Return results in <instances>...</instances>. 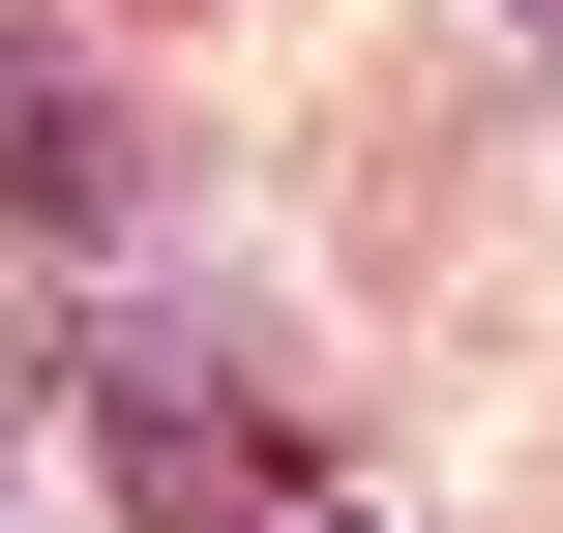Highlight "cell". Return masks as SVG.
I'll use <instances>...</instances> for the list:
<instances>
[{
  "instance_id": "7a4b0ae2",
  "label": "cell",
  "mask_w": 563,
  "mask_h": 533,
  "mask_svg": "<svg viewBox=\"0 0 563 533\" xmlns=\"http://www.w3.org/2000/svg\"><path fill=\"white\" fill-rule=\"evenodd\" d=\"M89 475H119V533H267L297 504V445H267L238 356H119V386H89Z\"/></svg>"
},
{
  "instance_id": "3957f363",
  "label": "cell",
  "mask_w": 563,
  "mask_h": 533,
  "mask_svg": "<svg viewBox=\"0 0 563 533\" xmlns=\"http://www.w3.org/2000/svg\"><path fill=\"white\" fill-rule=\"evenodd\" d=\"M267 533H327V504H267Z\"/></svg>"
},
{
  "instance_id": "277c9868",
  "label": "cell",
  "mask_w": 563,
  "mask_h": 533,
  "mask_svg": "<svg viewBox=\"0 0 563 533\" xmlns=\"http://www.w3.org/2000/svg\"><path fill=\"white\" fill-rule=\"evenodd\" d=\"M534 30H563V0H534Z\"/></svg>"
},
{
  "instance_id": "6da1fadb",
  "label": "cell",
  "mask_w": 563,
  "mask_h": 533,
  "mask_svg": "<svg viewBox=\"0 0 563 533\" xmlns=\"http://www.w3.org/2000/svg\"><path fill=\"white\" fill-rule=\"evenodd\" d=\"M148 208H178V119L119 89V30H59V0H30V30H0V237H59V267H89V237H148Z\"/></svg>"
}]
</instances>
